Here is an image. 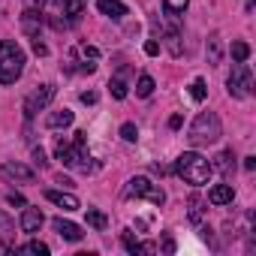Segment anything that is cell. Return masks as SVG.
I'll return each mask as SVG.
<instances>
[{
    "label": "cell",
    "mask_w": 256,
    "mask_h": 256,
    "mask_svg": "<svg viewBox=\"0 0 256 256\" xmlns=\"http://www.w3.org/2000/svg\"><path fill=\"white\" fill-rule=\"evenodd\" d=\"M54 151H58V160H60L64 166L78 169L82 175H90V172L100 169V163H94V157H90V151H88V133H84V130H78L72 142L58 139V142H54Z\"/></svg>",
    "instance_id": "1"
},
{
    "label": "cell",
    "mask_w": 256,
    "mask_h": 256,
    "mask_svg": "<svg viewBox=\"0 0 256 256\" xmlns=\"http://www.w3.org/2000/svg\"><path fill=\"white\" fill-rule=\"evenodd\" d=\"M24 48L12 40H0V84H16L24 72Z\"/></svg>",
    "instance_id": "2"
},
{
    "label": "cell",
    "mask_w": 256,
    "mask_h": 256,
    "mask_svg": "<svg viewBox=\"0 0 256 256\" xmlns=\"http://www.w3.org/2000/svg\"><path fill=\"white\" fill-rule=\"evenodd\" d=\"M220 136H223V126H220V118H217L214 112H199L196 120L190 124V130H187V142H190L193 148L214 145Z\"/></svg>",
    "instance_id": "3"
},
{
    "label": "cell",
    "mask_w": 256,
    "mask_h": 256,
    "mask_svg": "<svg viewBox=\"0 0 256 256\" xmlns=\"http://www.w3.org/2000/svg\"><path fill=\"white\" fill-rule=\"evenodd\" d=\"M175 172L187 181V184H193V187H199V184H208V178H211V163L199 154V151H184L181 157H178V163H175Z\"/></svg>",
    "instance_id": "4"
},
{
    "label": "cell",
    "mask_w": 256,
    "mask_h": 256,
    "mask_svg": "<svg viewBox=\"0 0 256 256\" xmlns=\"http://www.w3.org/2000/svg\"><path fill=\"white\" fill-rule=\"evenodd\" d=\"M226 90H229V96H235V100H247V96L253 94V72H250V66H247L244 60H235V64H232V72H229V78H226Z\"/></svg>",
    "instance_id": "5"
},
{
    "label": "cell",
    "mask_w": 256,
    "mask_h": 256,
    "mask_svg": "<svg viewBox=\"0 0 256 256\" xmlns=\"http://www.w3.org/2000/svg\"><path fill=\"white\" fill-rule=\"evenodd\" d=\"M124 196H136V199H148V202H154V205H163L166 202V193L157 187V184H151L148 178H130L126 181V190H124Z\"/></svg>",
    "instance_id": "6"
},
{
    "label": "cell",
    "mask_w": 256,
    "mask_h": 256,
    "mask_svg": "<svg viewBox=\"0 0 256 256\" xmlns=\"http://www.w3.org/2000/svg\"><path fill=\"white\" fill-rule=\"evenodd\" d=\"M54 94H58V88L48 82V84H40L36 90H30L28 94V100H24V118H34L36 112H42V108H48V102L54 100Z\"/></svg>",
    "instance_id": "7"
},
{
    "label": "cell",
    "mask_w": 256,
    "mask_h": 256,
    "mask_svg": "<svg viewBox=\"0 0 256 256\" xmlns=\"http://www.w3.org/2000/svg\"><path fill=\"white\" fill-rule=\"evenodd\" d=\"M36 10L42 12V18H48V24L54 30H64L66 22L60 18L64 16V0H36Z\"/></svg>",
    "instance_id": "8"
},
{
    "label": "cell",
    "mask_w": 256,
    "mask_h": 256,
    "mask_svg": "<svg viewBox=\"0 0 256 256\" xmlns=\"http://www.w3.org/2000/svg\"><path fill=\"white\" fill-rule=\"evenodd\" d=\"M42 12L40 10H24L22 12V30L30 36V40H40V28H42Z\"/></svg>",
    "instance_id": "9"
},
{
    "label": "cell",
    "mask_w": 256,
    "mask_h": 256,
    "mask_svg": "<svg viewBox=\"0 0 256 256\" xmlns=\"http://www.w3.org/2000/svg\"><path fill=\"white\" fill-rule=\"evenodd\" d=\"M42 223H46L42 211H40V208H34V205H24V211H22V232L34 235V232H40V226H42Z\"/></svg>",
    "instance_id": "10"
},
{
    "label": "cell",
    "mask_w": 256,
    "mask_h": 256,
    "mask_svg": "<svg viewBox=\"0 0 256 256\" xmlns=\"http://www.w3.org/2000/svg\"><path fill=\"white\" fill-rule=\"evenodd\" d=\"M0 175L10 178V181H34V169L24 166V163H4V169H0Z\"/></svg>",
    "instance_id": "11"
},
{
    "label": "cell",
    "mask_w": 256,
    "mask_h": 256,
    "mask_svg": "<svg viewBox=\"0 0 256 256\" xmlns=\"http://www.w3.org/2000/svg\"><path fill=\"white\" fill-rule=\"evenodd\" d=\"M211 169H217V172L223 175V181H232V175H235V154H232V148H226V151H220Z\"/></svg>",
    "instance_id": "12"
},
{
    "label": "cell",
    "mask_w": 256,
    "mask_h": 256,
    "mask_svg": "<svg viewBox=\"0 0 256 256\" xmlns=\"http://www.w3.org/2000/svg\"><path fill=\"white\" fill-rule=\"evenodd\" d=\"M232 199H235V187H232L229 181L211 187V193H208V202H211V205H232Z\"/></svg>",
    "instance_id": "13"
},
{
    "label": "cell",
    "mask_w": 256,
    "mask_h": 256,
    "mask_svg": "<svg viewBox=\"0 0 256 256\" xmlns=\"http://www.w3.org/2000/svg\"><path fill=\"white\" fill-rule=\"evenodd\" d=\"M46 199L64 211H78V199L72 193H64V190H46Z\"/></svg>",
    "instance_id": "14"
},
{
    "label": "cell",
    "mask_w": 256,
    "mask_h": 256,
    "mask_svg": "<svg viewBox=\"0 0 256 256\" xmlns=\"http://www.w3.org/2000/svg\"><path fill=\"white\" fill-rule=\"evenodd\" d=\"M52 226H54V232H58L60 238H66V241H82V238H84V232H82L76 223L64 220V217H54V220H52Z\"/></svg>",
    "instance_id": "15"
},
{
    "label": "cell",
    "mask_w": 256,
    "mask_h": 256,
    "mask_svg": "<svg viewBox=\"0 0 256 256\" xmlns=\"http://www.w3.org/2000/svg\"><path fill=\"white\" fill-rule=\"evenodd\" d=\"M12 238H16V223L6 211H0V250H10Z\"/></svg>",
    "instance_id": "16"
},
{
    "label": "cell",
    "mask_w": 256,
    "mask_h": 256,
    "mask_svg": "<svg viewBox=\"0 0 256 256\" xmlns=\"http://www.w3.org/2000/svg\"><path fill=\"white\" fill-rule=\"evenodd\" d=\"M64 16H66V28L78 24L84 16V0H64Z\"/></svg>",
    "instance_id": "17"
},
{
    "label": "cell",
    "mask_w": 256,
    "mask_h": 256,
    "mask_svg": "<svg viewBox=\"0 0 256 256\" xmlns=\"http://www.w3.org/2000/svg\"><path fill=\"white\" fill-rule=\"evenodd\" d=\"M96 6H100V12L108 16V18H124V16H126L124 0H96Z\"/></svg>",
    "instance_id": "18"
},
{
    "label": "cell",
    "mask_w": 256,
    "mask_h": 256,
    "mask_svg": "<svg viewBox=\"0 0 256 256\" xmlns=\"http://www.w3.org/2000/svg\"><path fill=\"white\" fill-rule=\"evenodd\" d=\"M70 124H72V112H70V108L52 112V114L46 118V126H48V130H60V126H70Z\"/></svg>",
    "instance_id": "19"
},
{
    "label": "cell",
    "mask_w": 256,
    "mask_h": 256,
    "mask_svg": "<svg viewBox=\"0 0 256 256\" xmlns=\"http://www.w3.org/2000/svg\"><path fill=\"white\" fill-rule=\"evenodd\" d=\"M120 244L126 247V253H133V256H139V253H145V244H142V241H136L130 229H124V232H120Z\"/></svg>",
    "instance_id": "20"
},
{
    "label": "cell",
    "mask_w": 256,
    "mask_h": 256,
    "mask_svg": "<svg viewBox=\"0 0 256 256\" xmlns=\"http://www.w3.org/2000/svg\"><path fill=\"white\" fill-rule=\"evenodd\" d=\"M166 42H169V52L178 58L181 54V30H178V24H169L166 28Z\"/></svg>",
    "instance_id": "21"
},
{
    "label": "cell",
    "mask_w": 256,
    "mask_h": 256,
    "mask_svg": "<svg viewBox=\"0 0 256 256\" xmlns=\"http://www.w3.org/2000/svg\"><path fill=\"white\" fill-rule=\"evenodd\" d=\"M124 72H126V70H124ZM124 72H120V76H114V78L108 82V90H112V96H114V100H124V96H126V82H124Z\"/></svg>",
    "instance_id": "22"
},
{
    "label": "cell",
    "mask_w": 256,
    "mask_h": 256,
    "mask_svg": "<svg viewBox=\"0 0 256 256\" xmlns=\"http://www.w3.org/2000/svg\"><path fill=\"white\" fill-rule=\"evenodd\" d=\"M88 226H94V229H100V232H102V229L108 226V217H106L102 211L90 208V211H88Z\"/></svg>",
    "instance_id": "23"
},
{
    "label": "cell",
    "mask_w": 256,
    "mask_h": 256,
    "mask_svg": "<svg viewBox=\"0 0 256 256\" xmlns=\"http://www.w3.org/2000/svg\"><path fill=\"white\" fill-rule=\"evenodd\" d=\"M16 253H36V256H46V253H48V244H42V241H28V244L16 247Z\"/></svg>",
    "instance_id": "24"
},
{
    "label": "cell",
    "mask_w": 256,
    "mask_h": 256,
    "mask_svg": "<svg viewBox=\"0 0 256 256\" xmlns=\"http://www.w3.org/2000/svg\"><path fill=\"white\" fill-rule=\"evenodd\" d=\"M187 4H190V0H163V12L166 16H181L187 10Z\"/></svg>",
    "instance_id": "25"
},
{
    "label": "cell",
    "mask_w": 256,
    "mask_h": 256,
    "mask_svg": "<svg viewBox=\"0 0 256 256\" xmlns=\"http://www.w3.org/2000/svg\"><path fill=\"white\" fill-rule=\"evenodd\" d=\"M136 94L139 96H151L154 94V78L145 72V76H139V82H136Z\"/></svg>",
    "instance_id": "26"
},
{
    "label": "cell",
    "mask_w": 256,
    "mask_h": 256,
    "mask_svg": "<svg viewBox=\"0 0 256 256\" xmlns=\"http://www.w3.org/2000/svg\"><path fill=\"white\" fill-rule=\"evenodd\" d=\"M208 60L220 64V36L217 34H211V40H208Z\"/></svg>",
    "instance_id": "27"
},
{
    "label": "cell",
    "mask_w": 256,
    "mask_h": 256,
    "mask_svg": "<svg viewBox=\"0 0 256 256\" xmlns=\"http://www.w3.org/2000/svg\"><path fill=\"white\" fill-rule=\"evenodd\" d=\"M205 94H208L205 78H193V84H190V96H193L196 102H202V100H205Z\"/></svg>",
    "instance_id": "28"
},
{
    "label": "cell",
    "mask_w": 256,
    "mask_h": 256,
    "mask_svg": "<svg viewBox=\"0 0 256 256\" xmlns=\"http://www.w3.org/2000/svg\"><path fill=\"white\" fill-rule=\"evenodd\" d=\"M247 58H250V46L241 42V40L232 42V60H247Z\"/></svg>",
    "instance_id": "29"
},
{
    "label": "cell",
    "mask_w": 256,
    "mask_h": 256,
    "mask_svg": "<svg viewBox=\"0 0 256 256\" xmlns=\"http://www.w3.org/2000/svg\"><path fill=\"white\" fill-rule=\"evenodd\" d=\"M120 139H124V142H136V139H139L136 124H124V126H120Z\"/></svg>",
    "instance_id": "30"
},
{
    "label": "cell",
    "mask_w": 256,
    "mask_h": 256,
    "mask_svg": "<svg viewBox=\"0 0 256 256\" xmlns=\"http://www.w3.org/2000/svg\"><path fill=\"white\" fill-rule=\"evenodd\" d=\"M78 54H82L84 60H96V58H100V48H96V46H88V42H82V46H78Z\"/></svg>",
    "instance_id": "31"
},
{
    "label": "cell",
    "mask_w": 256,
    "mask_h": 256,
    "mask_svg": "<svg viewBox=\"0 0 256 256\" xmlns=\"http://www.w3.org/2000/svg\"><path fill=\"white\" fill-rule=\"evenodd\" d=\"M190 220H193V223H199V220H202V202H199V196H193V199H190Z\"/></svg>",
    "instance_id": "32"
},
{
    "label": "cell",
    "mask_w": 256,
    "mask_h": 256,
    "mask_svg": "<svg viewBox=\"0 0 256 256\" xmlns=\"http://www.w3.org/2000/svg\"><path fill=\"white\" fill-rule=\"evenodd\" d=\"M34 163H36L40 169H46V166H48V160H46V151H42V148H34Z\"/></svg>",
    "instance_id": "33"
},
{
    "label": "cell",
    "mask_w": 256,
    "mask_h": 256,
    "mask_svg": "<svg viewBox=\"0 0 256 256\" xmlns=\"http://www.w3.org/2000/svg\"><path fill=\"white\" fill-rule=\"evenodd\" d=\"M145 54H151V58H154V54H160V46H157L154 40H148V42H145Z\"/></svg>",
    "instance_id": "34"
},
{
    "label": "cell",
    "mask_w": 256,
    "mask_h": 256,
    "mask_svg": "<svg viewBox=\"0 0 256 256\" xmlns=\"http://www.w3.org/2000/svg\"><path fill=\"white\" fill-rule=\"evenodd\" d=\"M78 100H82L84 106H94V102H96V94H94V90H84V94H82Z\"/></svg>",
    "instance_id": "35"
},
{
    "label": "cell",
    "mask_w": 256,
    "mask_h": 256,
    "mask_svg": "<svg viewBox=\"0 0 256 256\" xmlns=\"http://www.w3.org/2000/svg\"><path fill=\"white\" fill-rule=\"evenodd\" d=\"M6 199H10V202H12V205H22V208H24V205H28V202H24V196H22V193H10V196H6Z\"/></svg>",
    "instance_id": "36"
},
{
    "label": "cell",
    "mask_w": 256,
    "mask_h": 256,
    "mask_svg": "<svg viewBox=\"0 0 256 256\" xmlns=\"http://www.w3.org/2000/svg\"><path fill=\"white\" fill-rule=\"evenodd\" d=\"M34 52H36L40 58H46V54H48V48H46V46H42L40 40H34Z\"/></svg>",
    "instance_id": "37"
},
{
    "label": "cell",
    "mask_w": 256,
    "mask_h": 256,
    "mask_svg": "<svg viewBox=\"0 0 256 256\" xmlns=\"http://www.w3.org/2000/svg\"><path fill=\"white\" fill-rule=\"evenodd\" d=\"M244 169L253 172V169H256V157H247V160H244Z\"/></svg>",
    "instance_id": "38"
},
{
    "label": "cell",
    "mask_w": 256,
    "mask_h": 256,
    "mask_svg": "<svg viewBox=\"0 0 256 256\" xmlns=\"http://www.w3.org/2000/svg\"><path fill=\"white\" fill-rule=\"evenodd\" d=\"M163 250H166V253H175V241H172V238H166V241H163Z\"/></svg>",
    "instance_id": "39"
},
{
    "label": "cell",
    "mask_w": 256,
    "mask_h": 256,
    "mask_svg": "<svg viewBox=\"0 0 256 256\" xmlns=\"http://www.w3.org/2000/svg\"><path fill=\"white\" fill-rule=\"evenodd\" d=\"M169 126H172V130H178V126H181V114H175V118L169 120Z\"/></svg>",
    "instance_id": "40"
}]
</instances>
